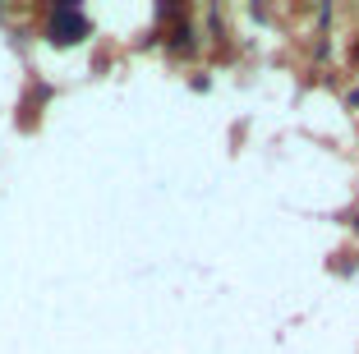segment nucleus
Here are the masks:
<instances>
[{"mask_svg": "<svg viewBox=\"0 0 359 354\" xmlns=\"http://www.w3.org/2000/svg\"><path fill=\"white\" fill-rule=\"evenodd\" d=\"M46 37H51V42H60V46L83 42V37H88L83 10H79V5H55V10H51V23H46Z\"/></svg>", "mask_w": 359, "mask_h": 354, "instance_id": "obj_1", "label": "nucleus"}]
</instances>
